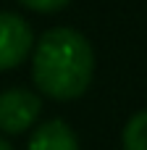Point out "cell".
Wrapping results in <instances>:
<instances>
[{
    "mask_svg": "<svg viewBox=\"0 0 147 150\" xmlns=\"http://www.w3.org/2000/svg\"><path fill=\"white\" fill-rule=\"evenodd\" d=\"M95 74L89 40L68 26H55L39 37L32 55L34 84L55 100H76L87 92Z\"/></svg>",
    "mask_w": 147,
    "mask_h": 150,
    "instance_id": "6da1fadb",
    "label": "cell"
},
{
    "mask_svg": "<svg viewBox=\"0 0 147 150\" xmlns=\"http://www.w3.org/2000/svg\"><path fill=\"white\" fill-rule=\"evenodd\" d=\"M42 111V100L24 87H13L0 92V132L21 134L37 124Z\"/></svg>",
    "mask_w": 147,
    "mask_h": 150,
    "instance_id": "7a4b0ae2",
    "label": "cell"
},
{
    "mask_svg": "<svg viewBox=\"0 0 147 150\" xmlns=\"http://www.w3.org/2000/svg\"><path fill=\"white\" fill-rule=\"evenodd\" d=\"M34 34L32 26L8 11H0V71L16 69L32 50Z\"/></svg>",
    "mask_w": 147,
    "mask_h": 150,
    "instance_id": "3957f363",
    "label": "cell"
},
{
    "mask_svg": "<svg viewBox=\"0 0 147 150\" xmlns=\"http://www.w3.org/2000/svg\"><path fill=\"white\" fill-rule=\"evenodd\" d=\"M26 150H79V140L66 121L50 119L32 132Z\"/></svg>",
    "mask_w": 147,
    "mask_h": 150,
    "instance_id": "277c9868",
    "label": "cell"
},
{
    "mask_svg": "<svg viewBox=\"0 0 147 150\" xmlns=\"http://www.w3.org/2000/svg\"><path fill=\"white\" fill-rule=\"evenodd\" d=\"M124 150H147V111L134 113L124 127Z\"/></svg>",
    "mask_w": 147,
    "mask_h": 150,
    "instance_id": "5b68a950",
    "label": "cell"
},
{
    "mask_svg": "<svg viewBox=\"0 0 147 150\" xmlns=\"http://www.w3.org/2000/svg\"><path fill=\"white\" fill-rule=\"evenodd\" d=\"M18 3L26 5L29 11H37V13H53V11L66 8L71 0H18Z\"/></svg>",
    "mask_w": 147,
    "mask_h": 150,
    "instance_id": "8992f818",
    "label": "cell"
},
{
    "mask_svg": "<svg viewBox=\"0 0 147 150\" xmlns=\"http://www.w3.org/2000/svg\"><path fill=\"white\" fill-rule=\"evenodd\" d=\"M0 150H13V148H11V142H5V140L0 137Z\"/></svg>",
    "mask_w": 147,
    "mask_h": 150,
    "instance_id": "52a82bcc",
    "label": "cell"
}]
</instances>
